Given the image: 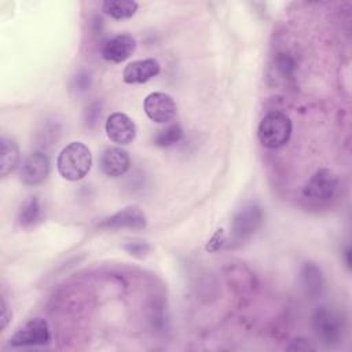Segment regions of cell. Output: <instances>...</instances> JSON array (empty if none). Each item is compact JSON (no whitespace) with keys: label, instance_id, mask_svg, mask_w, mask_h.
I'll return each mask as SVG.
<instances>
[{"label":"cell","instance_id":"5b68a950","mask_svg":"<svg viewBox=\"0 0 352 352\" xmlns=\"http://www.w3.org/2000/svg\"><path fill=\"white\" fill-rule=\"evenodd\" d=\"M263 223V210L256 204H248L241 208L231 223V235L235 242L249 239Z\"/></svg>","mask_w":352,"mask_h":352},{"label":"cell","instance_id":"277c9868","mask_svg":"<svg viewBox=\"0 0 352 352\" xmlns=\"http://www.w3.org/2000/svg\"><path fill=\"white\" fill-rule=\"evenodd\" d=\"M51 340V331L48 322L43 318H33L19 327L10 338L12 348L41 346L47 345Z\"/></svg>","mask_w":352,"mask_h":352},{"label":"cell","instance_id":"7a4b0ae2","mask_svg":"<svg viewBox=\"0 0 352 352\" xmlns=\"http://www.w3.org/2000/svg\"><path fill=\"white\" fill-rule=\"evenodd\" d=\"M292 131L290 117L283 111L274 110L261 118L257 128V138L263 147L275 150L283 147L290 140Z\"/></svg>","mask_w":352,"mask_h":352},{"label":"cell","instance_id":"3957f363","mask_svg":"<svg viewBox=\"0 0 352 352\" xmlns=\"http://www.w3.org/2000/svg\"><path fill=\"white\" fill-rule=\"evenodd\" d=\"M340 186L338 176L329 168L318 169L302 188V197L315 205L330 202Z\"/></svg>","mask_w":352,"mask_h":352},{"label":"cell","instance_id":"8992f818","mask_svg":"<svg viewBox=\"0 0 352 352\" xmlns=\"http://www.w3.org/2000/svg\"><path fill=\"white\" fill-rule=\"evenodd\" d=\"M312 327L318 338L324 344H338L342 337V322L338 314L326 307H320L312 316Z\"/></svg>","mask_w":352,"mask_h":352},{"label":"cell","instance_id":"30bf717a","mask_svg":"<svg viewBox=\"0 0 352 352\" xmlns=\"http://www.w3.org/2000/svg\"><path fill=\"white\" fill-rule=\"evenodd\" d=\"M106 135L117 144H129L136 138L135 122L124 113L116 111L107 117Z\"/></svg>","mask_w":352,"mask_h":352},{"label":"cell","instance_id":"9a60e30c","mask_svg":"<svg viewBox=\"0 0 352 352\" xmlns=\"http://www.w3.org/2000/svg\"><path fill=\"white\" fill-rule=\"evenodd\" d=\"M43 217V208L37 197H29L23 201L18 212V224L22 228L36 226Z\"/></svg>","mask_w":352,"mask_h":352},{"label":"cell","instance_id":"ffe728a7","mask_svg":"<svg viewBox=\"0 0 352 352\" xmlns=\"http://www.w3.org/2000/svg\"><path fill=\"white\" fill-rule=\"evenodd\" d=\"M124 249L133 257H144L150 252V245L144 241H131L124 245Z\"/></svg>","mask_w":352,"mask_h":352},{"label":"cell","instance_id":"ba28073f","mask_svg":"<svg viewBox=\"0 0 352 352\" xmlns=\"http://www.w3.org/2000/svg\"><path fill=\"white\" fill-rule=\"evenodd\" d=\"M147 226V217L139 206H126L114 214L103 219L98 223V227L102 230H143Z\"/></svg>","mask_w":352,"mask_h":352},{"label":"cell","instance_id":"7402d4cb","mask_svg":"<svg viewBox=\"0 0 352 352\" xmlns=\"http://www.w3.org/2000/svg\"><path fill=\"white\" fill-rule=\"evenodd\" d=\"M301 341H302V340H300V338H298V340H294V341H293V344L287 346V349H297V351H308V349H315V348H314L312 345H309L308 342H305V344L302 345V344H301Z\"/></svg>","mask_w":352,"mask_h":352},{"label":"cell","instance_id":"52a82bcc","mask_svg":"<svg viewBox=\"0 0 352 352\" xmlns=\"http://www.w3.org/2000/svg\"><path fill=\"white\" fill-rule=\"evenodd\" d=\"M51 162L45 153L34 151L29 154L19 166V179L26 186H37L47 180Z\"/></svg>","mask_w":352,"mask_h":352},{"label":"cell","instance_id":"6da1fadb","mask_svg":"<svg viewBox=\"0 0 352 352\" xmlns=\"http://www.w3.org/2000/svg\"><path fill=\"white\" fill-rule=\"evenodd\" d=\"M92 166V154L82 142H70L58 155L56 168L59 175L69 180L77 182L88 175Z\"/></svg>","mask_w":352,"mask_h":352},{"label":"cell","instance_id":"e0dca14e","mask_svg":"<svg viewBox=\"0 0 352 352\" xmlns=\"http://www.w3.org/2000/svg\"><path fill=\"white\" fill-rule=\"evenodd\" d=\"M301 279H302V286L307 292V294L315 296L320 292L322 289V272L320 270L312 264V263H305L301 271Z\"/></svg>","mask_w":352,"mask_h":352},{"label":"cell","instance_id":"9c48e42d","mask_svg":"<svg viewBox=\"0 0 352 352\" xmlns=\"http://www.w3.org/2000/svg\"><path fill=\"white\" fill-rule=\"evenodd\" d=\"M144 113L157 124H169L176 117V103L170 95L165 92H153L146 96Z\"/></svg>","mask_w":352,"mask_h":352},{"label":"cell","instance_id":"d6986e66","mask_svg":"<svg viewBox=\"0 0 352 352\" xmlns=\"http://www.w3.org/2000/svg\"><path fill=\"white\" fill-rule=\"evenodd\" d=\"M274 69L280 76V78L289 80V78H292V76L294 73L296 63H294L293 58L289 56L287 54H278L275 58Z\"/></svg>","mask_w":352,"mask_h":352},{"label":"cell","instance_id":"7c38bea8","mask_svg":"<svg viewBox=\"0 0 352 352\" xmlns=\"http://www.w3.org/2000/svg\"><path fill=\"white\" fill-rule=\"evenodd\" d=\"M161 66L157 59L147 58L128 63L122 72V80L126 84H143L158 76Z\"/></svg>","mask_w":352,"mask_h":352},{"label":"cell","instance_id":"4fadbf2b","mask_svg":"<svg viewBox=\"0 0 352 352\" xmlns=\"http://www.w3.org/2000/svg\"><path fill=\"white\" fill-rule=\"evenodd\" d=\"M131 165L128 153L121 147H109L100 155V169L109 177L122 176Z\"/></svg>","mask_w":352,"mask_h":352},{"label":"cell","instance_id":"ac0fdd59","mask_svg":"<svg viewBox=\"0 0 352 352\" xmlns=\"http://www.w3.org/2000/svg\"><path fill=\"white\" fill-rule=\"evenodd\" d=\"M183 136V129L179 124H170L165 129H161L154 136V144L158 147H169L180 142Z\"/></svg>","mask_w":352,"mask_h":352},{"label":"cell","instance_id":"5bb4252c","mask_svg":"<svg viewBox=\"0 0 352 352\" xmlns=\"http://www.w3.org/2000/svg\"><path fill=\"white\" fill-rule=\"evenodd\" d=\"M19 158L18 143L12 138L3 136L0 143V173L3 177H7L18 168Z\"/></svg>","mask_w":352,"mask_h":352},{"label":"cell","instance_id":"44dd1931","mask_svg":"<svg viewBox=\"0 0 352 352\" xmlns=\"http://www.w3.org/2000/svg\"><path fill=\"white\" fill-rule=\"evenodd\" d=\"M11 319V312H8V305L4 298H1V315H0V329L4 330Z\"/></svg>","mask_w":352,"mask_h":352},{"label":"cell","instance_id":"2e32d148","mask_svg":"<svg viewBox=\"0 0 352 352\" xmlns=\"http://www.w3.org/2000/svg\"><path fill=\"white\" fill-rule=\"evenodd\" d=\"M103 11L114 19H128L135 15L138 3L133 0H106L102 4Z\"/></svg>","mask_w":352,"mask_h":352},{"label":"cell","instance_id":"8fae6325","mask_svg":"<svg viewBox=\"0 0 352 352\" xmlns=\"http://www.w3.org/2000/svg\"><path fill=\"white\" fill-rule=\"evenodd\" d=\"M136 50V40L126 33L109 38L102 47V58L111 63H121L128 59Z\"/></svg>","mask_w":352,"mask_h":352}]
</instances>
